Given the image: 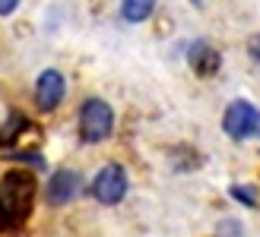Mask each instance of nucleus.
Wrapping results in <instances>:
<instances>
[{
  "label": "nucleus",
  "instance_id": "nucleus-1",
  "mask_svg": "<svg viewBox=\"0 0 260 237\" xmlns=\"http://www.w3.org/2000/svg\"><path fill=\"white\" fill-rule=\"evenodd\" d=\"M35 200V180L25 171H10L0 180V221L4 225H19L29 215Z\"/></svg>",
  "mask_w": 260,
  "mask_h": 237
},
{
  "label": "nucleus",
  "instance_id": "nucleus-2",
  "mask_svg": "<svg viewBox=\"0 0 260 237\" xmlns=\"http://www.w3.org/2000/svg\"><path fill=\"white\" fill-rule=\"evenodd\" d=\"M114 130V111L102 98H89L80 108V133L86 142H102Z\"/></svg>",
  "mask_w": 260,
  "mask_h": 237
},
{
  "label": "nucleus",
  "instance_id": "nucleus-3",
  "mask_svg": "<svg viewBox=\"0 0 260 237\" xmlns=\"http://www.w3.org/2000/svg\"><path fill=\"white\" fill-rule=\"evenodd\" d=\"M222 130L232 139H254L260 136V111L248 101H232L222 117Z\"/></svg>",
  "mask_w": 260,
  "mask_h": 237
},
{
  "label": "nucleus",
  "instance_id": "nucleus-4",
  "mask_svg": "<svg viewBox=\"0 0 260 237\" xmlns=\"http://www.w3.org/2000/svg\"><path fill=\"white\" fill-rule=\"evenodd\" d=\"M127 193V171L121 165H105L92 180V196L102 206H118Z\"/></svg>",
  "mask_w": 260,
  "mask_h": 237
},
{
  "label": "nucleus",
  "instance_id": "nucleus-5",
  "mask_svg": "<svg viewBox=\"0 0 260 237\" xmlns=\"http://www.w3.org/2000/svg\"><path fill=\"white\" fill-rule=\"evenodd\" d=\"M83 190V177L76 174V171L70 168H63V171H54L48 180V187H45V200L51 206H63V203H73L76 196H80Z\"/></svg>",
  "mask_w": 260,
  "mask_h": 237
},
{
  "label": "nucleus",
  "instance_id": "nucleus-6",
  "mask_svg": "<svg viewBox=\"0 0 260 237\" xmlns=\"http://www.w3.org/2000/svg\"><path fill=\"white\" fill-rule=\"evenodd\" d=\"M63 92H67V83L57 70H45L35 83V101L42 111H54L57 104L63 101Z\"/></svg>",
  "mask_w": 260,
  "mask_h": 237
},
{
  "label": "nucleus",
  "instance_id": "nucleus-7",
  "mask_svg": "<svg viewBox=\"0 0 260 237\" xmlns=\"http://www.w3.org/2000/svg\"><path fill=\"white\" fill-rule=\"evenodd\" d=\"M187 60H190V67L197 70L200 76H213V73L219 70V63H222L219 51H216L210 42H193L190 51H187Z\"/></svg>",
  "mask_w": 260,
  "mask_h": 237
},
{
  "label": "nucleus",
  "instance_id": "nucleus-8",
  "mask_svg": "<svg viewBox=\"0 0 260 237\" xmlns=\"http://www.w3.org/2000/svg\"><path fill=\"white\" fill-rule=\"evenodd\" d=\"M155 10V0H121L124 22H146Z\"/></svg>",
  "mask_w": 260,
  "mask_h": 237
},
{
  "label": "nucleus",
  "instance_id": "nucleus-9",
  "mask_svg": "<svg viewBox=\"0 0 260 237\" xmlns=\"http://www.w3.org/2000/svg\"><path fill=\"white\" fill-rule=\"evenodd\" d=\"M229 193L235 196L238 203H244V206H257V190H254V187H238V183H235Z\"/></svg>",
  "mask_w": 260,
  "mask_h": 237
},
{
  "label": "nucleus",
  "instance_id": "nucleus-10",
  "mask_svg": "<svg viewBox=\"0 0 260 237\" xmlns=\"http://www.w3.org/2000/svg\"><path fill=\"white\" fill-rule=\"evenodd\" d=\"M16 7H19V0H0V16H10Z\"/></svg>",
  "mask_w": 260,
  "mask_h": 237
}]
</instances>
